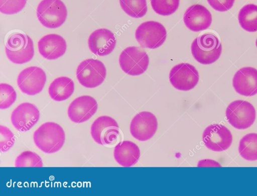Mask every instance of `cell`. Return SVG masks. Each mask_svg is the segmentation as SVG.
Instances as JSON below:
<instances>
[{"mask_svg": "<svg viewBox=\"0 0 257 196\" xmlns=\"http://www.w3.org/2000/svg\"><path fill=\"white\" fill-rule=\"evenodd\" d=\"M35 144L46 153L58 151L63 147L65 134L63 128L55 122H46L40 126L33 135Z\"/></svg>", "mask_w": 257, "mask_h": 196, "instance_id": "1", "label": "cell"}, {"mask_svg": "<svg viewBox=\"0 0 257 196\" xmlns=\"http://www.w3.org/2000/svg\"><path fill=\"white\" fill-rule=\"evenodd\" d=\"M191 49L193 56L197 62L208 65L219 59L222 52V45L215 35L206 33L194 40Z\"/></svg>", "mask_w": 257, "mask_h": 196, "instance_id": "2", "label": "cell"}, {"mask_svg": "<svg viewBox=\"0 0 257 196\" xmlns=\"http://www.w3.org/2000/svg\"><path fill=\"white\" fill-rule=\"evenodd\" d=\"M8 59L15 64L30 61L34 55L32 39L25 34L14 32L9 36L5 46Z\"/></svg>", "mask_w": 257, "mask_h": 196, "instance_id": "3", "label": "cell"}, {"mask_svg": "<svg viewBox=\"0 0 257 196\" xmlns=\"http://www.w3.org/2000/svg\"><path fill=\"white\" fill-rule=\"evenodd\" d=\"M93 140L99 145L112 147L121 140V131L116 121L107 116L97 118L91 126Z\"/></svg>", "mask_w": 257, "mask_h": 196, "instance_id": "4", "label": "cell"}, {"mask_svg": "<svg viewBox=\"0 0 257 196\" xmlns=\"http://www.w3.org/2000/svg\"><path fill=\"white\" fill-rule=\"evenodd\" d=\"M37 16L42 25L55 29L64 23L67 10L61 0H43L38 6Z\"/></svg>", "mask_w": 257, "mask_h": 196, "instance_id": "5", "label": "cell"}, {"mask_svg": "<svg viewBox=\"0 0 257 196\" xmlns=\"http://www.w3.org/2000/svg\"><path fill=\"white\" fill-rule=\"evenodd\" d=\"M225 116L233 127L237 129H245L254 123L256 112L254 107L248 102L236 100L227 106Z\"/></svg>", "mask_w": 257, "mask_h": 196, "instance_id": "6", "label": "cell"}, {"mask_svg": "<svg viewBox=\"0 0 257 196\" xmlns=\"http://www.w3.org/2000/svg\"><path fill=\"white\" fill-rule=\"evenodd\" d=\"M135 37L142 47L153 49L159 47L164 43L167 37V31L161 23L149 21L138 26Z\"/></svg>", "mask_w": 257, "mask_h": 196, "instance_id": "7", "label": "cell"}, {"mask_svg": "<svg viewBox=\"0 0 257 196\" xmlns=\"http://www.w3.org/2000/svg\"><path fill=\"white\" fill-rule=\"evenodd\" d=\"M106 75L103 63L95 59H85L80 63L76 70V76L80 83L87 88L100 85Z\"/></svg>", "mask_w": 257, "mask_h": 196, "instance_id": "8", "label": "cell"}, {"mask_svg": "<svg viewBox=\"0 0 257 196\" xmlns=\"http://www.w3.org/2000/svg\"><path fill=\"white\" fill-rule=\"evenodd\" d=\"M119 63L121 69L125 73L136 76L146 71L149 58L145 51L138 47L131 46L122 51L119 56Z\"/></svg>", "mask_w": 257, "mask_h": 196, "instance_id": "9", "label": "cell"}, {"mask_svg": "<svg viewBox=\"0 0 257 196\" xmlns=\"http://www.w3.org/2000/svg\"><path fill=\"white\" fill-rule=\"evenodd\" d=\"M169 80L175 88L187 91L193 89L197 84L199 75L194 66L187 63H181L171 69Z\"/></svg>", "mask_w": 257, "mask_h": 196, "instance_id": "10", "label": "cell"}, {"mask_svg": "<svg viewBox=\"0 0 257 196\" xmlns=\"http://www.w3.org/2000/svg\"><path fill=\"white\" fill-rule=\"evenodd\" d=\"M46 81V75L39 67L31 66L23 70L17 79L21 90L27 94L34 95L40 93Z\"/></svg>", "mask_w": 257, "mask_h": 196, "instance_id": "11", "label": "cell"}, {"mask_svg": "<svg viewBox=\"0 0 257 196\" xmlns=\"http://www.w3.org/2000/svg\"><path fill=\"white\" fill-rule=\"evenodd\" d=\"M205 145L217 152L228 149L232 142V135L229 129L221 124H211L206 127L202 134Z\"/></svg>", "mask_w": 257, "mask_h": 196, "instance_id": "12", "label": "cell"}, {"mask_svg": "<svg viewBox=\"0 0 257 196\" xmlns=\"http://www.w3.org/2000/svg\"><path fill=\"white\" fill-rule=\"evenodd\" d=\"M158 123L156 116L150 112L137 114L130 124V132L136 139L145 141L150 139L156 133Z\"/></svg>", "mask_w": 257, "mask_h": 196, "instance_id": "13", "label": "cell"}, {"mask_svg": "<svg viewBox=\"0 0 257 196\" xmlns=\"http://www.w3.org/2000/svg\"><path fill=\"white\" fill-rule=\"evenodd\" d=\"M40 112L33 104L24 103L12 112L11 121L18 130L25 132L30 130L39 121Z\"/></svg>", "mask_w": 257, "mask_h": 196, "instance_id": "14", "label": "cell"}, {"mask_svg": "<svg viewBox=\"0 0 257 196\" xmlns=\"http://www.w3.org/2000/svg\"><path fill=\"white\" fill-rule=\"evenodd\" d=\"M97 108V103L93 97L89 95H82L75 99L70 104L68 115L74 123H83L95 114Z\"/></svg>", "mask_w": 257, "mask_h": 196, "instance_id": "15", "label": "cell"}, {"mask_svg": "<svg viewBox=\"0 0 257 196\" xmlns=\"http://www.w3.org/2000/svg\"><path fill=\"white\" fill-rule=\"evenodd\" d=\"M212 15L204 6L195 4L186 11L183 21L186 26L191 31L199 32L208 28L212 23Z\"/></svg>", "mask_w": 257, "mask_h": 196, "instance_id": "16", "label": "cell"}, {"mask_svg": "<svg viewBox=\"0 0 257 196\" xmlns=\"http://www.w3.org/2000/svg\"><path fill=\"white\" fill-rule=\"evenodd\" d=\"M232 85L239 94L252 96L257 93V69L252 67H244L234 74Z\"/></svg>", "mask_w": 257, "mask_h": 196, "instance_id": "17", "label": "cell"}, {"mask_svg": "<svg viewBox=\"0 0 257 196\" xmlns=\"http://www.w3.org/2000/svg\"><path fill=\"white\" fill-rule=\"evenodd\" d=\"M88 47L94 54L105 56L111 53L116 45V39L113 33L105 28L93 32L88 38Z\"/></svg>", "mask_w": 257, "mask_h": 196, "instance_id": "18", "label": "cell"}, {"mask_svg": "<svg viewBox=\"0 0 257 196\" xmlns=\"http://www.w3.org/2000/svg\"><path fill=\"white\" fill-rule=\"evenodd\" d=\"M38 49L44 58L54 60L64 54L66 50V42L60 35L50 34L43 37L38 42Z\"/></svg>", "mask_w": 257, "mask_h": 196, "instance_id": "19", "label": "cell"}, {"mask_svg": "<svg viewBox=\"0 0 257 196\" xmlns=\"http://www.w3.org/2000/svg\"><path fill=\"white\" fill-rule=\"evenodd\" d=\"M114 157L121 166L130 167L135 164L140 157V150L135 143L123 141L118 143L114 150Z\"/></svg>", "mask_w": 257, "mask_h": 196, "instance_id": "20", "label": "cell"}, {"mask_svg": "<svg viewBox=\"0 0 257 196\" xmlns=\"http://www.w3.org/2000/svg\"><path fill=\"white\" fill-rule=\"evenodd\" d=\"M74 83L70 78L59 77L50 84L48 92L52 99L60 102L68 99L73 93Z\"/></svg>", "mask_w": 257, "mask_h": 196, "instance_id": "21", "label": "cell"}, {"mask_svg": "<svg viewBox=\"0 0 257 196\" xmlns=\"http://www.w3.org/2000/svg\"><path fill=\"white\" fill-rule=\"evenodd\" d=\"M238 20L241 28L249 32L257 31V5L250 4L239 11Z\"/></svg>", "mask_w": 257, "mask_h": 196, "instance_id": "22", "label": "cell"}, {"mask_svg": "<svg viewBox=\"0 0 257 196\" xmlns=\"http://www.w3.org/2000/svg\"><path fill=\"white\" fill-rule=\"evenodd\" d=\"M238 152L246 160H257V133H251L244 136L239 141Z\"/></svg>", "mask_w": 257, "mask_h": 196, "instance_id": "23", "label": "cell"}, {"mask_svg": "<svg viewBox=\"0 0 257 196\" xmlns=\"http://www.w3.org/2000/svg\"><path fill=\"white\" fill-rule=\"evenodd\" d=\"M119 3L122 10L133 18H142L148 11L146 0H119Z\"/></svg>", "mask_w": 257, "mask_h": 196, "instance_id": "24", "label": "cell"}, {"mask_svg": "<svg viewBox=\"0 0 257 196\" xmlns=\"http://www.w3.org/2000/svg\"><path fill=\"white\" fill-rule=\"evenodd\" d=\"M153 10L161 16H169L178 9L180 0H150Z\"/></svg>", "mask_w": 257, "mask_h": 196, "instance_id": "25", "label": "cell"}, {"mask_svg": "<svg viewBox=\"0 0 257 196\" xmlns=\"http://www.w3.org/2000/svg\"><path fill=\"white\" fill-rule=\"evenodd\" d=\"M16 167H42V159L36 153L31 151L22 152L16 158L15 162Z\"/></svg>", "mask_w": 257, "mask_h": 196, "instance_id": "26", "label": "cell"}, {"mask_svg": "<svg viewBox=\"0 0 257 196\" xmlns=\"http://www.w3.org/2000/svg\"><path fill=\"white\" fill-rule=\"evenodd\" d=\"M16 99L17 93L13 87L7 83L0 84V109L10 108Z\"/></svg>", "mask_w": 257, "mask_h": 196, "instance_id": "27", "label": "cell"}, {"mask_svg": "<svg viewBox=\"0 0 257 196\" xmlns=\"http://www.w3.org/2000/svg\"><path fill=\"white\" fill-rule=\"evenodd\" d=\"M27 0H0V11L7 15L17 14L25 6Z\"/></svg>", "mask_w": 257, "mask_h": 196, "instance_id": "28", "label": "cell"}, {"mask_svg": "<svg viewBox=\"0 0 257 196\" xmlns=\"http://www.w3.org/2000/svg\"><path fill=\"white\" fill-rule=\"evenodd\" d=\"M0 148L1 151L5 152L14 144L15 138L13 132L7 127L0 126Z\"/></svg>", "mask_w": 257, "mask_h": 196, "instance_id": "29", "label": "cell"}, {"mask_svg": "<svg viewBox=\"0 0 257 196\" xmlns=\"http://www.w3.org/2000/svg\"><path fill=\"white\" fill-rule=\"evenodd\" d=\"M209 5L215 10L225 12L233 6L235 0H207Z\"/></svg>", "mask_w": 257, "mask_h": 196, "instance_id": "30", "label": "cell"}, {"mask_svg": "<svg viewBox=\"0 0 257 196\" xmlns=\"http://www.w3.org/2000/svg\"><path fill=\"white\" fill-rule=\"evenodd\" d=\"M198 167H221L220 164L213 160L203 159L199 161L197 165Z\"/></svg>", "mask_w": 257, "mask_h": 196, "instance_id": "31", "label": "cell"}, {"mask_svg": "<svg viewBox=\"0 0 257 196\" xmlns=\"http://www.w3.org/2000/svg\"><path fill=\"white\" fill-rule=\"evenodd\" d=\"M255 44H256V46L257 47V39H256V42H255Z\"/></svg>", "mask_w": 257, "mask_h": 196, "instance_id": "32", "label": "cell"}]
</instances>
